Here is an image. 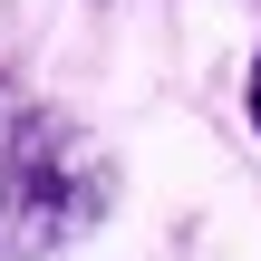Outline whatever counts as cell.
Returning a JSON list of instances; mask_svg holds the SVG:
<instances>
[{
    "mask_svg": "<svg viewBox=\"0 0 261 261\" xmlns=\"http://www.w3.org/2000/svg\"><path fill=\"white\" fill-rule=\"evenodd\" d=\"M116 203V165L68 107H19L0 136V261H48L87 242Z\"/></svg>",
    "mask_w": 261,
    "mask_h": 261,
    "instance_id": "obj_1",
    "label": "cell"
},
{
    "mask_svg": "<svg viewBox=\"0 0 261 261\" xmlns=\"http://www.w3.org/2000/svg\"><path fill=\"white\" fill-rule=\"evenodd\" d=\"M242 116H252V136H261V48H252V68H242Z\"/></svg>",
    "mask_w": 261,
    "mask_h": 261,
    "instance_id": "obj_2",
    "label": "cell"
},
{
    "mask_svg": "<svg viewBox=\"0 0 261 261\" xmlns=\"http://www.w3.org/2000/svg\"><path fill=\"white\" fill-rule=\"evenodd\" d=\"M0 136H10V107H0Z\"/></svg>",
    "mask_w": 261,
    "mask_h": 261,
    "instance_id": "obj_3",
    "label": "cell"
},
{
    "mask_svg": "<svg viewBox=\"0 0 261 261\" xmlns=\"http://www.w3.org/2000/svg\"><path fill=\"white\" fill-rule=\"evenodd\" d=\"M252 10H261V0H252Z\"/></svg>",
    "mask_w": 261,
    "mask_h": 261,
    "instance_id": "obj_4",
    "label": "cell"
}]
</instances>
